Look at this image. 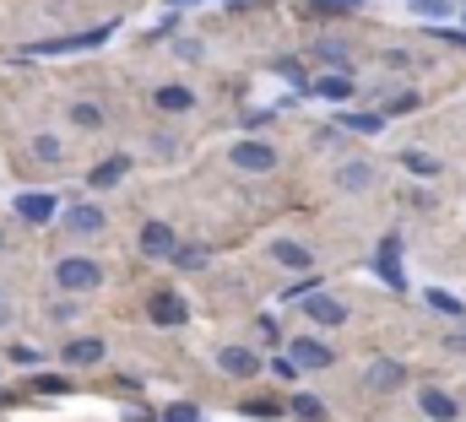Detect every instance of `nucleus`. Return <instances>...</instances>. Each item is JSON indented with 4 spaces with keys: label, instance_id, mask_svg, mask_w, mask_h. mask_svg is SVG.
I'll use <instances>...</instances> for the list:
<instances>
[{
    "label": "nucleus",
    "instance_id": "1",
    "mask_svg": "<svg viewBox=\"0 0 466 422\" xmlns=\"http://www.w3.org/2000/svg\"><path fill=\"white\" fill-rule=\"evenodd\" d=\"M54 282H60V293H92V287L103 282V266L87 260V255H65V260L54 266Z\"/></svg>",
    "mask_w": 466,
    "mask_h": 422
},
{
    "label": "nucleus",
    "instance_id": "2",
    "mask_svg": "<svg viewBox=\"0 0 466 422\" xmlns=\"http://www.w3.org/2000/svg\"><path fill=\"white\" fill-rule=\"evenodd\" d=\"M233 168H244V173H271V168H277V146H271V141H239V146H233Z\"/></svg>",
    "mask_w": 466,
    "mask_h": 422
},
{
    "label": "nucleus",
    "instance_id": "3",
    "mask_svg": "<svg viewBox=\"0 0 466 422\" xmlns=\"http://www.w3.org/2000/svg\"><path fill=\"white\" fill-rule=\"evenodd\" d=\"M141 255H152V260H168V255H179V239H174V228H168V222H147V228H141Z\"/></svg>",
    "mask_w": 466,
    "mask_h": 422
},
{
    "label": "nucleus",
    "instance_id": "4",
    "mask_svg": "<svg viewBox=\"0 0 466 422\" xmlns=\"http://www.w3.org/2000/svg\"><path fill=\"white\" fill-rule=\"evenodd\" d=\"M217 369H223L228 380H255V374H261V358H255L250 347H223V352H217Z\"/></svg>",
    "mask_w": 466,
    "mask_h": 422
},
{
    "label": "nucleus",
    "instance_id": "5",
    "mask_svg": "<svg viewBox=\"0 0 466 422\" xmlns=\"http://www.w3.org/2000/svg\"><path fill=\"white\" fill-rule=\"evenodd\" d=\"M288 352H293V363H299V369H331V363H337V352H331L326 342H315V336H299Z\"/></svg>",
    "mask_w": 466,
    "mask_h": 422
},
{
    "label": "nucleus",
    "instance_id": "6",
    "mask_svg": "<svg viewBox=\"0 0 466 422\" xmlns=\"http://www.w3.org/2000/svg\"><path fill=\"white\" fill-rule=\"evenodd\" d=\"M375 179H380V173H375V163H342V168H337V184H342L347 195L375 190Z\"/></svg>",
    "mask_w": 466,
    "mask_h": 422
},
{
    "label": "nucleus",
    "instance_id": "7",
    "mask_svg": "<svg viewBox=\"0 0 466 422\" xmlns=\"http://www.w3.org/2000/svg\"><path fill=\"white\" fill-rule=\"evenodd\" d=\"M190 320V304L179 293H157L152 298V325H185Z\"/></svg>",
    "mask_w": 466,
    "mask_h": 422
},
{
    "label": "nucleus",
    "instance_id": "8",
    "mask_svg": "<svg viewBox=\"0 0 466 422\" xmlns=\"http://www.w3.org/2000/svg\"><path fill=\"white\" fill-rule=\"evenodd\" d=\"M304 314H309L315 325H326V331H337V325H347V309H342L337 298H320V293H315V298H304Z\"/></svg>",
    "mask_w": 466,
    "mask_h": 422
},
{
    "label": "nucleus",
    "instance_id": "9",
    "mask_svg": "<svg viewBox=\"0 0 466 422\" xmlns=\"http://www.w3.org/2000/svg\"><path fill=\"white\" fill-rule=\"evenodd\" d=\"M152 103H157L163 114H185V108H195V92H190V87H179V81H163V87L152 92Z\"/></svg>",
    "mask_w": 466,
    "mask_h": 422
},
{
    "label": "nucleus",
    "instance_id": "10",
    "mask_svg": "<svg viewBox=\"0 0 466 422\" xmlns=\"http://www.w3.org/2000/svg\"><path fill=\"white\" fill-rule=\"evenodd\" d=\"M125 173H130V157H103V163L87 173V184H92V190H114Z\"/></svg>",
    "mask_w": 466,
    "mask_h": 422
},
{
    "label": "nucleus",
    "instance_id": "11",
    "mask_svg": "<svg viewBox=\"0 0 466 422\" xmlns=\"http://www.w3.org/2000/svg\"><path fill=\"white\" fill-rule=\"evenodd\" d=\"M271 260L288 266V271H309V266H315V255H309L304 244H293V239H277V244H271Z\"/></svg>",
    "mask_w": 466,
    "mask_h": 422
},
{
    "label": "nucleus",
    "instance_id": "12",
    "mask_svg": "<svg viewBox=\"0 0 466 422\" xmlns=\"http://www.w3.org/2000/svg\"><path fill=\"white\" fill-rule=\"evenodd\" d=\"M65 228H71V233H103V211H98L92 201H87V206L76 201V206L65 211Z\"/></svg>",
    "mask_w": 466,
    "mask_h": 422
},
{
    "label": "nucleus",
    "instance_id": "13",
    "mask_svg": "<svg viewBox=\"0 0 466 422\" xmlns=\"http://www.w3.org/2000/svg\"><path fill=\"white\" fill-rule=\"evenodd\" d=\"M65 363H71V369H92V363H103V342H98V336L71 342V347H65Z\"/></svg>",
    "mask_w": 466,
    "mask_h": 422
},
{
    "label": "nucleus",
    "instance_id": "14",
    "mask_svg": "<svg viewBox=\"0 0 466 422\" xmlns=\"http://www.w3.org/2000/svg\"><path fill=\"white\" fill-rule=\"evenodd\" d=\"M402 380H407V369H402V363H391V358H380V363L364 374V385H369V390H396Z\"/></svg>",
    "mask_w": 466,
    "mask_h": 422
},
{
    "label": "nucleus",
    "instance_id": "15",
    "mask_svg": "<svg viewBox=\"0 0 466 422\" xmlns=\"http://www.w3.org/2000/svg\"><path fill=\"white\" fill-rule=\"evenodd\" d=\"M109 38V27H98V33H81V38H54V43H33L27 54H60V49H92V43H103Z\"/></svg>",
    "mask_w": 466,
    "mask_h": 422
},
{
    "label": "nucleus",
    "instance_id": "16",
    "mask_svg": "<svg viewBox=\"0 0 466 422\" xmlns=\"http://www.w3.org/2000/svg\"><path fill=\"white\" fill-rule=\"evenodd\" d=\"M16 217L22 222H49L54 217V201L49 195H16Z\"/></svg>",
    "mask_w": 466,
    "mask_h": 422
},
{
    "label": "nucleus",
    "instance_id": "17",
    "mask_svg": "<svg viewBox=\"0 0 466 422\" xmlns=\"http://www.w3.org/2000/svg\"><path fill=\"white\" fill-rule=\"evenodd\" d=\"M418 407H423L434 422H456V401H451L445 390H423V396H418Z\"/></svg>",
    "mask_w": 466,
    "mask_h": 422
},
{
    "label": "nucleus",
    "instance_id": "18",
    "mask_svg": "<svg viewBox=\"0 0 466 422\" xmlns=\"http://www.w3.org/2000/svg\"><path fill=\"white\" fill-rule=\"evenodd\" d=\"M315 92H320V98H331V103H347V98H353V81H347V76H320V81H315Z\"/></svg>",
    "mask_w": 466,
    "mask_h": 422
},
{
    "label": "nucleus",
    "instance_id": "19",
    "mask_svg": "<svg viewBox=\"0 0 466 422\" xmlns=\"http://www.w3.org/2000/svg\"><path fill=\"white\" fill-rule=\"evenodd\" d=\"M71 125L98 130V125H103V108H98V103H71Z\"/></svg>",
    "mask_w": 466,
    "mask_h": 422
},
{
    "label": "nucleus",
    "instance_id": "20",
    "mask_svg": "<svg viewBox=\"0 0 466 422\" xmlns=\"http://www.w3.org/2000/svg\"><path fill=\"white\" fill-rule=\"evenodd\" d=\"M293 417H304V422H326V407H320L315 396H293Z\"/></svg>",
    "mask_w": 466,
    "mask_h": 422
},
{
    "label": "nucleus",
    "instance_id": "21",
    "mask_svg": "<svg viewBox=\"0 0 466 422\" xmlns=\"http://www.w3.org/2000/svg\"><path fill=\"white\" fill-rule=\"evenodd\" d=\"M380 271H385V282H391V287H402V271H396V239L380 249Z\"/></svg>",
    "mask_w": 466,
    "mask_h": 422
},
{
    "label": "nucleus",
    "instance_id": "22",
    "mask_svg": "<svg viewBox=\"0 0 466 422\" xmlns=\"http://www.w3.org/2000/svg\"><path fill=\"white\" fill-rule=\"evenodd\" d=\"M320 60L337 65V70H347V43H320Z\"/></svg>",
    "mask_w": 466,
    "mask_h": 422
},
{
    "label": "nucleus",
    "instance_id": "23",
    "mask_svg": "<svg viewBox=\"0 0 466 422\" xmlns=\"http://www.w3.org/2000/svg\"><path fill=\"white\" fill-rule=\"evenodd\" d=\"M418 108V92H396L391 103H385V114H413Z\"/></svg>",
    "mask_w": 466,
    "mask_h": 422
},
{
    "label": "nucleus",
    "instance_id": "24",
    "mask_svg": "<svg viewBox=\"0 0 466 422\" xmlns=\"http://www.w3.org/2000/svg\"><path fill=\"white\" fill-rule=\"evenodd\" d=\"M33 152H38L43 163H60V141H54V136H38V141H33Z\"/></svg>",
    "mask_w": 466,
    "mask_h": 422
},
{
    "label": "nucleus",
    "instance_id": "25",
    "mask_svg": "<svg viewBox=\"0 0 466 422\" xmlns=\"http://www.w3.org/2000/svg\"><path fill=\"white\" fill-rule=\"evenodd\" d=\"M174 260H179V271H201L206 266V249H179Z\"/></svg>",
    "mask_w": 466,
    "mask_h": 422
},
{
    "label": "nucleus",
    "instance_id": "26",
    "mask_svg": "<svg viewBox=\"0 0 466 422\" xmlns=\"http://www.w3.org/2000/svg\"><path fill=\"white\" fill-rule=\"evenodd\" d=\"M385 119L380 114H347V130H380Z\"/></svg>",
    "mask_w": 466,
    "mask_h": 422
},
{
    "label": "nucleus",
    "instance_id": "27",
    "mask_svg": "<svg viewBox=\"0 0 466 422\" xmlns=\"http://www.w3.org/2000/svg\"><path fill=\"white\" fill-rule=\"evenodd\" d=\"M429 304H434V309H445V314H461V304H456L451 293H429Z\"/></svg>",
    "mask_w": 466,
    "mask_h": 422
},
{
    "label": "nucleus",
    "instance_id": "28",
    "mask_svg": "<svg viewBox=\"0 0 466 422\" xmlns=\"http://www.w3.org/2000/svg\"><path fill=\"white\" fill-rule=\"evenodd\" d=\"M244 412H250V417H277L282 407H271V401H244Z\"/></svg>",
    "mask_w": 466,
    "mask_h": 422
},
{
    "label": "nucleus",
    "instance_id": "29",
    "mask_svg": "<svg viewBox=\"0 0 466 422\" xmlns=\"http://www.w3.org/2000/svg\"><path fill=\"white\" fill-rule=\"evenodd\" d=\"M407 168H413V173H434V157H423V152H413V157H407Z\"/></svg>",
    "mask_w": 466,
    "mask_h": 422
},
{
    "label": "nucleus",
    "instance_id": "30",
    "mask_svg": "<svg viewBox=\"0 0 466 422\" xmlns=\"http://www.w3.org/2000/svg\"><path fill=\"white\" fill-rule=\"evenodd\" d=\"M163 422H195V407H168Z\"/></svg>",
    "mask_w": 466,
    "mask_h": 422
},
{
    "label": "nucleus",
    "instance_id": "31",
    "mask_svg": "<svg viewBox=\"0 0 466 422\" xmlns=\"http://www.w3.org/2000/svg\"><path fill=\"white\" fill-rule=\"evenodd\" d=\"M0 244H5V239H0Z\"/></svg>",
    "mask_w": 466,
    "mask_h": 422
}]
</instances>
